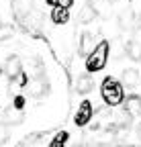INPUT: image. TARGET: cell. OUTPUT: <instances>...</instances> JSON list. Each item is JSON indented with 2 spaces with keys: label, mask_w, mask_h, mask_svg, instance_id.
<instances>
[{
  "label": "cell",
  "mask_w": 141,
  "mask_h": 147,
  "mask_svg": "<svg viewBox=\"0 0 141 147\" xmlns=\"http://www.w3.org/2000/svg\"><path fill=\"white\" fill-rule=\"evenodd\" d=\"M100 96L102 100L111 104V106H117L125 100V92H123V84L119 80H115L113 76H107L100 84Z\"/></svg>",
  "instance_id": "6da1fadb"
},
{
  "label": "cell",
  "mask_w": 141,
  "mask_h": 147,
  "mask_svg": "<svg viewBox=\"0 0 141 147\" xmlns=\"http://www.w3.org/2000/svg\"><path fill=\"white\" fill-rule=\"evenodd\" d=\"M109 51H111L109 41L102 39V41L92 49V53L88 55V59H86V71L92 74V71L104 69V65H107V61H109Z\"/></svg>",
  "instance_id": "7a4b0ae2"
},
{
  "label": "cell",
  "mask_w": 141,
  "mask_h": 147,
  "mask_svg": "<svg viewBox=\"0 0 141 147\" xmlns=\"http://www.w3.org/2000/svg\"><path fill=\"white\" fill-rule=\"evenodd\" d=\"M92 113H94L92 102H90V100H82V102H80V108H78V113H76V117H74V123H76L78 127L88 125V121L92 119Z\"/></svg>",
  "instance_id": "3957f363"
},
{
  "label": "cell",
  "mask_w": 141,
  "mask_h": 147,
  "mask_svg": "<svg viewBox=\"0 0 141 147\" xmlns=\"http://www.w3.org/2000/svg\"><path fill=\"white\" fill-rule=\"evenodd\" d=\"M4 71H6V78L8 80H16L23 74V63H21V57L19 55H10L4 63Z\"/></svg>",
  "instance_id": "277c9868"
},
{
  "label": "cell",
  "mask_w": 141,
  "mask_h": 147,
  "mask_svg": "<svg viewBox=\"0 0 141 147\" xmlns=\"http://www.w3.org/2000/svg\"><path fill=\"white\" fill-rule=\"evenodd\" d=\"M125 110L131 117H141V96L131 94L125 98Z\"/></svg>",
  "instance_id": "5b68a950"
},
{
  "label": "cell",
  "mask_w": 141,
  "mask_h": 147,
  "mask_svg": "<svg viewBox=\"0 0 141 147\" xmlns=\"http://www.w3.org/2000/svg\"><path fill=\"white\" fill-rule=\"evenodd\" d=\"M92 88H94V82H92V78L88 76V74H84V76L78 78V82H76V92L78 94H90Z\"/></svg>",
  "instance_id": "8992f818"
},
{
  "label": "cell",
  "mask_w": 141,
  "mask_h": 147,
  "mask_svg": "<svg viewBox=\"0 0 141 147\" xmlns=\"http://www.w3.org/2000/svg\"><path fill=\"white\" fill-rule=\"evenodd\" d=\"M96 18V8L92 6V4H84L82 6V10H80V14H78V21L82 23V25H88V23H92Z\"/></svg>",
  "instance_id": "52a82bcc"
},
{
  "label": "cell",
  "mask_w": 141,
  "mask_h": 147,
  "mask_svg": "<svg viewBox=\"0 0 141 147\" xmlns=\"http://www.w3.org/2000/svg\"><path fill=\"white\" fill-rule=\"evenodd\" d=\"M51 21L55 25H65L69 21V8H51Z\"/></svg>",
  "instance_id": "ba28073f"
},
{
  "label": "cell",
  "mask_w": 141,
  "mask_h": 147,
  "mask_svg": "<svg viewBox=\"0 0 141 147\" xmlns=\"http://www.w3.org/2000/svg\"><path fill=\"white\" fill-rule=\"evenodd\" d=\"M4 121H6V125H19L23 121V110L8 108L6 113H4Z\"/></svg>",
  "instance_id": "9c48e42d"
},
{
  "label": "cell",
  "mask_w": 141,
  "mask_h": 147,
  "mask_svg": "<svg viewBox=\"0 0 141 147\" xmlns=\"http://www.w3.org/2000/svg\"><path fill=\"white\" fill-rule=\"evenodd\" d=\"M137 82H139V71L137 69L129 67V69L123 71V84L125 86H137Z\"/></svg>",
  "instance_id": "30bf717a"
},
{
  "label": "cell",
  "mask_w": 141,
  "mask_h": 147,
  "mask_svg": "<svg viewBox=\"0 0 141 147\" xmlns=\"http://www.w3.org/2000/svg\"><path fill=\"white\" fill-rule=\"evenodd\" d=\"M127 55H129L131 59L139 61V59H141V43H137V41H131V43L127 45Z\"/></svg>",
  "instance_id": "8fae6325"
},
{
  "label": "cell",
  "mask_w": 141,
  "mask_h": 147,
  "mask_svg": "<svg viewBox=\"0 0 141 147\" xmlns=\"http://www.w3.org/2000/svg\"><path fill=\"white\" fill-rule=\"evenodd\" d=\"M67 139H69V133H67V131H59V133H57L53 139H51L49 147H65Z\"/></svg>",
  "instance_id": "7c38bea8"
},
{
  "label": "cell",
  "mask_w": 141,
  "mask_h": 147,
  "mask_svg": "<svg viewBox=\"0 0 141 147\" xmlns=\"http://www.w3.org/2000/svg\"><path fill=\"white\" fill-rule=\"evenodd\" d=\"M45 2L49 4V6H53V8H69L74 4V0H45Z\"/></svg>",
  "instance_id": "4fadbf2b"
},
{
  "label": "cell",
  "mask_w": 141,
  "mask_h": 147,
  "mask_svg": "<svg viewBox=\"0 0 141 147\" xmlns=\"http://www.w3.org/2000/svg\"><path fill=\"white\" fill-rule=\"evenodd\" d=\"M10 139V131H8V125L6 123H0V145H4Z\"/></svg>",
  "instance_id": "5bb4252c"
},
{
  "label": "cell",
  "mask_w": 141,
  "mask_h": 147,
  "mask_svg": "<svg viewBox=\"0 0 141 147\" xmlns=\"http://www.w3.org/2000/svg\"><path fill=\"white\" fill-rule=\"evenodd\" d=\"M119 23H121V29H129L131 27V12H123L119 16Z\"/></svg>",
  "instance_id": "9a60e30c"
},
{
  "label": "cell",
  "mask_w": 141,
  "mask_h": 147,
  "mask_svg": "<svg viewBox=\"0 0 141 147\" xmlns=\"http://www.w3.org/2000/svg\"><path fill=\"white\" fill-rule=\"evenodd\" d=\"M10 35H12V29H10V27H6V25H0V41H6Z\"/></svg>",
  "instance_id": "2e32d148"
},
{
  "label": "cell",
  "mask_w": 141,
  "mask_h": 147,
  "mask_svg": "<svg viewBox=\"0 0 141 147\" xmlns=\"http://www.w3.org/2000/svg\"><path fill=\"white\" fill-rule=\"evenodd\" d=\"M12 108H16V110H23V108H25V98H23V96H16V98H14Z\"/></svg>",
  "instance_id": "e0dca14e"
},
{
  "label": "cell",
  "mask_w": 141,
  "mask_h": 147,
  "mask_svg": "<svg viewBox=\"0 0 141 147\" xmlns=\"http://www.w3.org/2000/svg\"><path fill=\"white\" fill-rule=\"evenodd\" d=\"M90 39H92V37L88 35V33H84V35H82V51H86V47L90 45Z\"/></svg>",
  "instance_id": "ac0fdd59"
},
{
  "label": "cell",
  "mask_w": 141,
  "mask_h": 147,
  "mask_svg": "<svg viewBox=\"0 0 141 147\" xmlns=\"http://www.w3.org/2000/svg\"><path fill=\"white\" fill-rule=\"evenodd\" d=\"M109 2H113V4H117V2H121V0H109Z\"/></svg>",
  "instance_id": "d6986e66"
},
{
  "label": "cell",
  "mask_w": 141,
  "mask_h": 147,
  "mask_svg": "<svg viewBox=\"0 0 141 147\" xmlns=\"http://www.w3.org/2000/svg\"><path fill=\"white\" fill-rule=\"evenodd\" d=\"M0 71H2V67H0Z\"/></svg>",
  "instance_id": "ffe728a7"
}]
</instances>
